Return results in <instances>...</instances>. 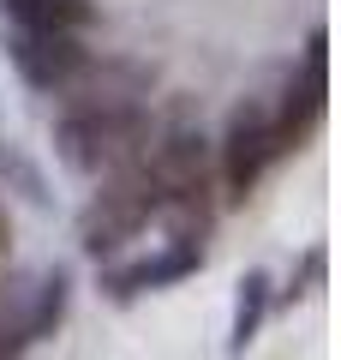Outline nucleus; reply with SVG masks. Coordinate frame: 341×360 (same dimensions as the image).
<instances>
[{
  "mask_svg": "<svg viewBox=\"0 0 341 360\" xmlns=\"http://www.w3.org/2000/svg\"><path fill=\"white\" fill-rule=\"evenodd\" d=\"M210 234L215 229H168L162 240H156V252L120 258V264L102 270V295H108L114 307H132V300H144V295H162V288L198 276L203 258H210Z\"/></svg>",
  "mask_w": 341,
  "mask_h": 360,
  "instance_id": "nucleus-3",
  "label": "nucleus"
},
{
  "mask_svg": "<svg viewBox=\"0 0 341 360\" xmlns=\"http://www.w3.org/2000/svg\"><path fill=\"white\" fill-rule=\"evenodd\" d=\"M0 360H18V354H0Z\"/></svg>",
  "mask_w": 341,
  "mask_h": 360,
  "instance_id": "nucleus-9",
  "label": "nucleus"
},
{
  "mask_svg": "<svg viewBox=\"0 0 341 360\" xmlns=\"http://www.w3.org/2000/svg\"><path fill=\"white\" fill-rule=\"evenodd\" d=\"M323 90H329L323 78H312L300 103H293V90H288L281 103H246V108H234L227 132L215 139V150H210L222 210L240 205V198H252L258 186H264V180L276 174L305 139H312V127L323 120Z\"/></svg>",
  "mask_w": 341,
  "mask_h": 360,
  "instance_id": "nucleus-1",
  "label": "nucleus"
},
{
  "mask_svg": "<svg viewBox=\"0 0 341 360\" xmlns=\"http://www.w3.org/2000/svg\"><path fill=\"white\" fill-rule=\"evenodd\" d=\"M269 312H276V283H269V270H252L240 283V300H234V348L258 342V330L269 324Z\"/></svg>",
  "mask_w": 341,
  "mask_h": 360,
  "instance_id": "nucleus-7",
  "label": "nucleus"
},
{
  "mask_svg": "<svg viewBox=\"0 0 341 360\" xmlns=\"http://www.w3.org/2000/svg\"><path fill=\"white\" fill-rule=\"evenodd\" d=\"M150 144V103L132 90H66L54 108V156L72 174H114Z\"/></svg>",
  "mask_w": 341,
  "mask_h": 360,
  "instance_id": "nucleus-2",
  "label": "nucleus"
},
{
  "mask_svg": "<svg viewBox=\"0 0 341 360\" xmlns=\"http://www.w3.org/2000/svg\"><path fill=\"white\" fill-rule=\"evenodd\" d=\"M0 18L30 37H90L102 25V0H0Z\"/></svg>",
  "mask_w": 341,
  "mask_h": 360,
  "instance_id": "nucleus-6",
  "label": "nucleus"
},
{
  "mask_svg": "<svg viewBox=\"0 0 341 360\" xmlns=\"http://www.w3.org/2000/svg\"><path fill=\"white\" fill-rule=\"evenodd\" d=\"M66 307H72V276H66V270H48L25 300L0 307V354L25 360L36 342H48V336L66 324Z\"/></svg>",
  "mask_w": 341,
  "mask_h": 360,
  "instance_id": "nucleus-5",
  "label": "nucleus"
},
{
  "mask_svg": "<svg viewBox=\"0 0 341 360\" xmlns=\"http://www.w3.org/2000/svg\"><path fill=\"white\" fill-rule=\"evenodd\" d=\"M6 60H13L18 84L36 90V96L84 90V78L102 66L84 37H30V30H13V37H6Z\"/></svg>",
  "mask_w": 341,
  "mask_h": 360,
  "instance_id": "nucleus-4",
  "label": "nucleus"
},
{
  "mask_svg": "<svg viewBox=\"0 0 341 360\" xmlns=\"http://www.w3.org/2000/svg\"><path fill=\"white\" fill-rule=\"evenodd\" d=\"M13 258V210H6V198H0V264Z\"/></svg>",
  "mask_w": 341,
  "mask_h": 360,
  "instance_id": "nucleus-8",
  "label": "nucleus"
}]
</instances>
